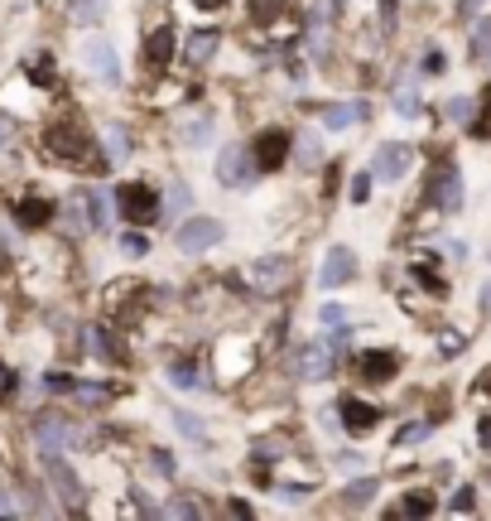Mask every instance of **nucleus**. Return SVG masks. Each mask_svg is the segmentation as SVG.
<instances>
[{
	"label": "nucleus",
	"mask_w": 491,
	"mask_h": 521,
	"mask_svg": "<svg viewBox=\"0 0 491 521\" xmlns=\"http://www.w3.org/2000/svg\"><path fill=\"white\" fill-rule=\"evenodd\" d=\"M92 140H87V130H82L78 121H53L49 130H44V150H49L53 160H68V164H87L92 155Z\"/></svg>",
	"instance_id": "obj_1"
},
{
	"label": "nucleus",
	"mask_w": 491,
	"mask_h": 521,
	"mask_svg": "<svg viewBox=\"0 0 491 521\" xmlns=\"http://www.w3.org/2000/svg\"><path fill=\"white\" fill-rule=\"evenodd\" d=\"M116 208H121V218L135 222V227H150V222L160 218V198H154V188L140 184V179L116 188Z\"/></svg>",
	"instance_id": "obj_2"
},
{
	"label": "nucleus",
	"mask_w": 491,
	"mask_h": 521,
	"mask_svg": "<svg viewBox=\"0 0 491 521\" xmlns=\"http://www.w3.org/2000/svg\"><path fill=\"white\" fill-rule=\"evenodd\" d=\"M424 203H438L443 212H458L462 208V170L448 160L434 164V174H429V188H424Z\"/></svg>",
	"instance_id": "obj_3"
},
{
	"label": "nucleus",
	"mask_w": 491,
	"mask_h": 521,
	"mask_svg": "<svg viewBox=\"0 0 491 521\" xmlns=\"http://www.w3.org/2000/svg\"><path fill=\"white\" fill-rule=\"evenodd\" d=\"M414 164V150L405 145V140H386V145H376V155H371V174H376V184H400L405 174H410Z\"/></svg>",
	"instance_id": "obj_4"
},
{
	"label": "nucleus",
	"mask_w": 491,
	"mask_h": 521,
	"mask_svg": "<svg viewBox=\"0 0 491 521\" xmlns=\"http://www.w3.org/2000/svg\"><path fill=\"white\" fill-rule=\"evenodd\" d=\"M226 236V227L217 218H184L178 222V232H174V242H178V252L184 256H198V252H208V246H217Z\"/></svg>",
	"instance_id": "obj_5"
},
{
	"label": "nucleus",
	"mask_w": 491,
	"mask_h": 521,
	"mask_svg": "<svg viewBox=\"0 0 491 521\" xmlns=\"http://www.w3.org/2000/svg\"><path fill=\"white\" fill-rule=\"evenodd\" d=\"M82 63H87V73L97 78V82H106V87H116V82H121V58H116V49H111V39H106V34H92V39L82 44Z\"/></svg>",
	"instance_id": "obj_6"
},
{
	"label": "nucleus",
	"mask_w": 491,
	"mask_h": 521,
	"mask_svg": "<svg viewBox=\"0 0 491 521\" xmlns=\"http://www.w3.org/2000/svg\"><path fill=\"white\" fill-rule=\"evenodd\" d=\"M352 372H356V382H366V386H386V382H395V372H400V358H395V352H381V348H366L352 358Z\"/></svg>",
	"instance_id": "obj_7"
},
{
	"label": "nucleus",
	"mask_w": 491,
	"mask_h": 521,
	"mask_svg": "<svg viewBox=\"0 0 491 521\" xmlns=\"http://www.w3.org/2000/svg\"><path fill=\"white\" fill-rule=\"evenodd\" d=\"M217 179H222V188H250V179H256V155L246 145H226L217 155Z\"/></svg>",
	"instance_id": "obj_8"
},
{
	"label": "nucleus",
	"mask_w": 491,
	"mask_h": 521,
	"mask_svg": "<svg viewBox=\"0 0 491 521\" xmlns=\"http://www.w3.org/2000/svg\"><path fill=\"white\" fill-rule=\"evenodd\" d=\"M44 473H49L58 502H63L68 512H82V483H78V473L68 468V459L63 454H44Z\"/></svg>",
	"instance_id": "obj_9"
},
{
	"label": "nucleus",
	"mask_w": 491,
	"mask_h": 521,
	"mask_svg": "<svg viewBox=\"0 0 491 521\" xmlns=\"http://www.w3.org/2000/svg\"><path fill=\"white\" fill-rule=\"evenodd\" d=\"M332 362H338V352L328 348V338H314V343H304V348H299L294 372L304 376V382H328V376H332Z\"/></svg>",
	"instance_id": "obj_10"
},
{
	"label": "nucleus",
	"mask_w": 491,
	"mask_h": 521,
	"mask_svg": "<svg viewBox=\"0 0 491 521\" xmlns=\"http://www.w3.org/2000/svg\"><path fill=\"white\" fill-rule=\"evenodd\" d=\"M250 155H256V164L260 170H280L284 160L294 155V140H290V130L284 126H266L256 136V150H250Z\"/></svg>",
	"instance_id": "obj_11"
},
{
	"label": "nucleus",
	"mask_w": 491,
	"mask_h": 521,
	"mask_svg": "<svg viewBox=\"0 0 491 521\" xmlns=\"http://www.w3.org/2000/svg\"><path fill=\"white\" fill-rule=\"evenodd\" d=\"M347 280H356V252L352 246H332L328 260H323V270H318V285L338 290V285H347Z\"/></svg>",
	"instance_id": "obj_12"
},
{
	"label": "nucleus",
	"mask_w": 491,
	"mask_h": 521,
	"mask_svg": "<svg viewBox=\"0 0 491 521\" xmlns=\"http://www.w3.org/2000/svg\"><path fill=\"white\" fill-rule=\"evenodd\" d=\"M34 440H39V454H63V444H73L78 430L63 416H39L34 420Z\"/></svg>",
	"instance_id": "obj_13"
},
{
	"label": "nucleus",
	"mask_w": 491,
	"mask_h": 521,
	"mask_svg": "<svg viewBox=\"0 0 491 521\" xmlns=\"http://www.w3.org/2000/svg\"><path fill=\"white\" fill-rule=\"evenodd\" d=\"M250 280H256V290H266V294L284 290V285H290V260H284V256H260V260H250Z\"/></svg>",
	"instance_id": "obj_14"
},
{
	"label": "nucleus",
	"mask_w": 491,
	"mask_h": 521,
	"mask_svg": "<svg viewBox=\"0 0 491 521\" xmlns=\"http://www.w3.org/2000/svg\"><path fill=\"white\" fill-rule=\"evenodd\" d=\"M217 49H222V29H212V25L193 29V34H188V44H184V63L188 68H208Z\"/></svg>",
	"instance_id": "obj_15"
},
{
	"label": "nucleus",
	"mask_w": 491,
	"mask_h": 521,
	"mask_svg": "<svg viewBox=\"0 0 491 521\" xmlns=\"http://www.w3.org/2000/svg\"><path fill=\"white\" fill-rule=\"evenodd\" d=\"M174 54H178V39H174V29H169V25L150 29V39H145V63L154 68V73H164V68L174 63Z\"/></svg>",
	"instance_id": "obj_16"
},
{
	"label": "nucleus",
	"mask_w": 491,
	"mask_h": 521,
	"mask_svg": "<svg viewBox=\"0 0 491 521\" xmlns=\"http://www.w3.org/2000/svg\"><path fill=\"white\" fill-rule=\"evenodd\" d=\"M376 420H381V410L371 406V401H356V396H342V425L352 434H366V430H376Z\"/></svg>",
	"instance_id": "obj_17"
},
{
	"label": "nucleus",
	"mask_w": 491,
	"mask_h": 521,
	"mask_svg": "<svg viewBox=\"0 0 491 521\" xmlns=\"http://www.w3.org/2000/svg\"><path fill=\"white\" fill-rule=\"evenodd\" d=\"M15 222H20V227H44V222H53V203H49V198H20V203H15Z\"/></svg>",
	"instance_id": "obj_18"
},
{
	"label": "nucleus",
	"mask_w": 491,
	"mask_h": 521,
	"mask_svg": "<svg viewBox=\"0 0 491 521\" xmlns=\"http://www.w3.org/2000/svg\"><path fill=\"white\" fill-rule=\"evenodd\" d=\"M212 130H217V116H212V112H198L193 121L184 126V145H188V150H202V145L212 140Z\"/></svg>",
	"instance_id": "obj_19"
},
{
	"label": "nucleus",
	"mask_w": 491,
	"mask_h": 521,
	"mask_svg": "<svg viewBox=\"0 0 491 521\" xmlns=\"http://www.w3.org/2000/svg\"><path fill=\"white\" fill-rule=\"evenodd\" d=\"M323 121H328V130H347L356 121H366V102H347V106H328L323 112Z\"/></svg>",
	"instance_id": "obj_20"
},
{
	"label": "nucleus",
	"mask_w": 491,
	"mask_h": 521,
	"mask_svg": "<svg viewBox=\"0 0 491 521\" xmlns=\"http://www.w3.org/2000/svg\"><path fill=\"white\" fill-rule=\"evenodd\" d=\"M376 492H381L376 478H356L352 488L342 492V507H347V512H362V507H371V497H376Z\"/></svg>",
	"instance_id": "obj_21"
},
{
	"label": "nucleus",
	"mask_w": 491,
	"mask_h": 521,
	"mask_svg": "<svg viewBox=\"0 0 491 521\" xmlns=\"http://www.w3.org/2000/svg\"><path fill=\"white\" fill-rule=\"evenodd\" d=\"M395 112H400V116H414V112H419V87H414V73H400V78H395Z\"/></svg>",
	"instance_id": "obj_22"
},
{
	"label": "nucleus",
	"mask_w": 491,
	"mask_h": 521,
	"mask_svg": "<svg viewBox=\"0 0 491 521\" xmlns=\"http://www.w3.org/2000/svg\"><path fill=\"white\" fill-rule=\"evenodd\" d=\"M102 145H106V160L121 164V160L130 155V136H126V126H106V130H102Z\"/></svg>",
	"instance_id": "obj_23"
},
{
	"label": "nucleus",
	"mask_w": 491,
	"mask_h": 521,
	"mask_svg": "<svg viewBox=\"0 0 491 521\" xmlns=\"http://www.w3.org/2000/svg\"><path fill=\"white\" fill-rule=\"evenodd\" d=\"M467 54H472V63H487V58H491V15L477 20L472 39H467Z\"/></svg>",
	"instance_id": "obj_24"
},
{
	"label": "nucleus",
	"mask_w": 491,
	"mask_h": 521,
	"mask_svg": "<svg viewBox=\"0 0 491 521\" xmlns=\"http://www.w3.org/2000/svg\"><path fill=\"white\" fill-rule=\"evenodd\" d=\"M68 15H73V25H97L106 15V0H68Z\"/></svg>",
	"instance_id": "obj_25"
},
{
	"label": "nucleus",
	"mask_w": 491,
	"mask_h": 521,
	"mask_svg": "<svg viewBox=\"0 0 491 521\" xmlns=\"http://www.w3.org/2000/svg\"><path fill=\"white\" fill-rule=\"evenodd\" d=\"M294 160L304 164V170H314V164L323 160V140L314 136V130H308V136H299V140H294Z\"/></svg>",
	"instance_id": "obj_26"
},
{
	"label": "nucleus",
	"mask_w": 491,
	"mask_h": 521,
	"mask_svg": "<svg viewBox=\"0 0 491 521\" xmlns=\"http://www.w3.org/2000/svg\"><path fill=\"white\" fill-rule=\"evenodd\" d=\"M443 116L458 121V126H472L477 121V102L472 97H448V102H443Z\"/></svg>",
	"instance_id": "obj_27"
},
{
	"label": "nucleus",
	"mask_w": 491,
	"mask_h": 521,
	"mask_svg": "<svg viewBox=\"0 0 491 521\" xmlns=\"http://www.w3.org/2000/svg\"><path fill=\"white\" fill-rule=\"evenodd\" d=\"M328 49V20H323V10H314V15H308V54H323Z\"/></svg>",
	"instance_id": "obj_28"
},
{
	"label": "nucleus",
	"mask_w": 491,
	"mask_h": 521,
	"mask_svg": "<svg viewBox=\"0 0 491 521\" xmlns=\"http://www.w3.org/2000/svg\"><path fill=\"white\" fill-rule=\"evenodd\" d=\"M429 434H434V420H410L400 434H395V444H400V449H410V444H424Z\"/></svg>",
	"instance_id": "obj_29"
},
{
	"label": "nucleus",
	"mask_w": 491,
	"mask_h": 521,
	"mask_svg": "<svg viewBox=\"0 0 491 521\" xmlns=\"http://www.w3.org/2000/svg\"><path fill=\"white\" fill-rule=\"evenodd\" d=\"M429 512H434V497L429 492H410L405 507H395V517H429Z\"/></svg>",
	"instance_id": "obj_30"
},
{
	"label": "nucleus",
	"mask_w": 491,
	"mask_h": 521,
	"mask_svg": "<svg viewBox=\"0 0 491 521\" xmlns=\"http://www.w3.org/2000/svg\"><path fill=\"white\" fill-rule=\"evenodd\" d=\"M174 425L188 434V440H198V444H208V425H202L198 416H188V410H174Z\"/></svg>",
	"instance_id": "obj_31"
},
{
	"label": "nucleus",
	"mask_w": 491,
	"mask_h": 521,
	"mask_svg": "<svg viewBox=\"0 0 491 521\" xmlns=\"http://www.w3.org/2000/svg\"><path fill=\"white\" fill-rule=\"evenodd\" d=\"M73 396L82 401V406H102V401H111V386H97V382H78Z\"/></svg>",
	"instance_id": "obj_32"
},
{
	"label": "nucleus",
	"mask_w": 491,
	"mask_h": 521,
	"mask_svg": "<svg viewBox=\"0 0 491 521\" xmlns=\"http://www.w3.org/2000/svg\"><path fill=\"white\" fill-rule=\"evenodd\" d=\"M188 208H193V194H188V184H174V188H169V218H188Z\"/></svg>",
	"instance_id": "obj_33"
},
{
	"label": "nucleus",
	"mask_w": 491,
	"mask_h": 521,
	"mask_svg": "<svg viewBox=\"0 0 491 521\" xmlns=\"http://www.w3.org/2000/svg\"><path fill=\"white\" fill-rule=\"evenodd\" d=\"M169 382H174L178 391H198V386H202V376H198V372H193V367H188V362H174Z\"/></svg>",
	"instance_id": "obj_34"
},
{
	"label": "nucleus",
	"mask_w": 491,
	"mask_h": 521,
	"mask_svg": "<svg viewBox=\"0 0 491 521\" xmlns=\"http://www.w3.org/2000/svg\"><path fill=\"white\" fill-rule=\"evenodd\" d=\"M280 10H284V0H250V20H256V25H270Z\"/></svg>",
	"instance_id": "obj_35"
},
{
	"label": "nucleus",
	"mask_w": 491,
	"mask_h": 521,
	"mask_svg": "<svg viewBox=\"0 0 491 521\" xmlns=\"http://www.w3.org/2000/svg\"><path fill=\"white\" fill-rule=\"evenodd\" d=\"M284 449H290V440H284V434H270V440L256 444V459H266L270 464V459H284Z\"/></svg>",
	"instance_id": "obj_36"
},
{
	"label": "nucleus",
	"mask_w": 491,
	"mask_h": 521,
	"mask_svg": "<svg viewBox=\"0 0 491 521\" xmlns=\"http://www.w3.org/2000/svg\"><path fill=\"white\" fill-rule=\"evenodd\" d=\"M332 464H338V473H362V468H366V454H356V449H342V454H332Z\"/></svg>",
	"instance_id": "obj_37"
},
{
	"label": "nucleus",
	"mask_w": 491,
	"mask_h": 521,
	"mask_svg": "<svg viewBox=\"0 0 491 521\" xmlns=\"http://www.w3.org/2000/svg\"><path fill=\"white\" fill-rule=\"evenodd\" d=\"M29 78L39 82V87H53V82H58V73H53V63H49V58H39V63L29 68Z\"/></svg>",
	"instance_id": "obj_38"
},
{
	"label": "nucleus",
	"mask_w": 491,
	"mask_h": 521,
	"mask_svg": "<svg viewBox=\"0 0 491 521\" xmlns=\"http://www.w3.org/2000/svg\"><path fill=\"white\" fill-rule=\"evenodd\" d=\"M371 184H376V174H356V179H352V203H366V198H371Z\"/></svg>",
	"instance_id": "obj_39"
},
{
	"label": "nucleus",
	"mask_w": 491,
	"mask_h": 521,
	"mask_svg": "<svg viewBox=\"0 0 491 521\" xmlns=\"http://www.w3.org/2000/svg\"><path fill=\"white\" fill-rule=\"evenodd\" d=\"M121 252H126V256H145V252H150V242H145L140 232H126V236H121Z\"/></svg>",
	"instance_id": "obj_40"
},
{
	"label": "nucleus",
	"mask_w": 491,
	"mask_h": 521,
	"mask_svg": "<svg viewBox=\"0 0 491 521\" xmlns=\"http://www.w3.org/2000/svg\"><path fill=\"white\" fill-rule=\"evenodd\" d=\"M376 20H381V34H395V0H381Z\"/></svg>",
	"instance_id": "obj_41"
},
{
	"label": "nucleus",
	"mask_w": 491,
	"mask_h": 521,
	"mask_svg": "<svg viewBox=\"0 0 491 521\" xmlns=\"http://www.w3.org/2000/svg\"><path fill=\"white\" fill-rule=\"evenodd\" d=\"M164 512H169V517H198V502H193V497H174Z\"/></svg>",
	"instance_id": "obj_42"
},
{
	"label": "nucleus",
	"mask_w": 491,
	"mask_h": 521,
	"mask_svg": "<svg viewBox=\"0 0 491 521\" xmlns=\"http://www.w3.org/2000/svg\"><path fill=\"white\" fill-rule=\"evenodd\" d=\"M92 352H97V358H116V343L102 334V328H92Z\"/></svg>",
	"instance_id": "obj_43"
},
{
	"label": "nucleus",
	"mask_w": 491,
	"mask_h": 521,
	"mask_svg": "<svg viewBox=\"0 0 491 521\" xmlns=\"http://www.w3.org/2000/svg\"><path fill=\"white\" fill-rule=\"evenodd\" d=\"M448 512H472V488H458V492H453Z\"/></svg>",
	"instance_id": "obj_44"
},
{
	"label": "nucleus",
	"mask_w": 491,
	"mask_h": 521,
	"mask_svg": "<svg viewBox=\"0 0 491 521\" xmlns=\"http://www.w3.org/2000/svg\"><path fill=\"white\" fill-rule=\"evenodd\" d=\"M424 73H429V78H438V73H443V54H438V49H429V54H424Z\"/></svg>",
	"instance_id": "obj_45"
},
{
	"label": "nucleus",
	"mask_w": 491,
	"mask_h": 521,
	"mask_svg": "<svg viewBox=\"0 0 491 521\" xmlns=\"http://www.w3.org/2000/svg\"><path fill=\"white\" fill-rule=\"evenodd\" d=\"M44 386H49V391H73L78 382H73V376H63V372H49V382H44Z\"/></svg>",
	"instance_id": "obj_46"
},
{
	"label": "nucleus",
	"mask_w": 491,
	"mask_h": 521,
	"mask_svg": "<svg viewBox=\"0 0 491 521\" xmlns=\"http://www.w3.org/2000/svg\"><path fill=\"white\" fill-rule=\"evenodd\" d=\"M482 5H487V0H458V20H472Z\"/></svg>",
	"instance_id": "obj_47"
},
{
	"label": "nucleus",
	"mask_w": 491,
	"mask_h": 521,
	"mask_svg": "<svg viewBox=\"0 0 491 521\" xmlns=\"http://www.w3.org/2000/svg\"><path fill=\"white\" fill-rule=\"evenodd\" d=\"M10 140H15V121H10V116H0V150H5Z\"/></svg>",
	"instance_id": "obj_48"
},
{
	"label": "nucleus",
	"mask_w": 491,
	"mask_h": 521,
	"mask_svg": "<svg viewBox=\"0 0 491 521\" xmlns=\"http://www.w3.org/2000/svg\"><path fill=\"white\" fill-rule=\"evenodd\" d=\"M10 391H15V376H10V367H5V362H0V401H5V396H10Z\"/></svg>",
	"instance_id": "obj_49"
},
{
	"label": "nucleus",
	"mask_w": 491,
	"mask_h": 521,
	"mask_svg": "<svg viewBox=\"0 0 491 521\" xmlns=\"http://www.w3.org/2000/svg\"><path fill=\"white\" fill-rule=\"evenodd\" d=\"M462 343H467L462 334H443V352H462Z\"/></svg>",
	"instance_id": "obj_50"
},
{
	"label": "nucleus",
	"mask_w": 491,
	"mask_h": 521,
	"mask_svg": "<svg viewBox=\"0 0 491 521\" xmlns=\"http://www.w3.org/2000/svg\"><path fill=\"white\" fill-rule=\"evenodd\" d=\"M347 338H352L347 328H342V334H328V348H332V352H347Z\"/></svg>",
	"instance_id": "obj_51"
},
{
	"label": "nucleus",
	"mask_w": 491,
	"mask_h": 521,
	"mask_svg": "<svg viewBox=\"0 0 491 521\" xmlns=\"http://www.w3.org/2000/svg\"><path fill=\"white\" fill-rule=\"evenodd\" d=\"M448 260H458V266H462V260H467V242H448Z\"/></svg>",
	"instance_id": "obj_52"
},
{
	"label": "nucleus",
	"mask_w": 491,
	"mask_h": 521,
	"mask_svg": "<svg viewBox=\"0 0 491 521\" xmlns=\"http://www.w3.org/2000/svg\"><path fill=\"white\" fill-rule=\"evenodd\" d=\"M193 5H198V10H222L226 0H193Z\"/></svg>",
	"instance_id": "obj_53"
},
{
	"label": "nucleus",
	"mask_w": 491,
	"mask_h": 521,
	"mask_svg": "<svg viewBox=\"0 0 491 521\" xmlns=\"http://www.w3.org/2000/svg\"><path fill=\"white\" fill-rule=\"evenodd\" d=\"M482 449H491V416L482 420Z\"/></svg>",
	"instance_id": "obj_54"
},
{
	"label": "nucleus",
	"mask_w": 491,
	"mask_h": 521,
	"mask_svg": "<svg viewBox=\"0 0 491 521\" xmlns=\"http://www.w3.org/2000/svg\"><path fill=\"white\" fill-rule=\"evenodd\" d=\"M482 310L491 314V280H487V285H482Z\"/></svg>",
	"instance_id": "obj_55"
},
{
	"label": "nucleus",
	"mask_w": 491,
	"mask_h": 521,
	"mask_svg": "<svg viewBox=\"0 0 491 521\" xmlns=\"http://www.w3.org/2000/svg\"><path fill=\"white\" fill-rule=\"evenodd\" d=\"M482 391H491V367H487V372H482Z\"/></svg>",
	"instance_id": "obj_56"
},
{
	"label": "nucleus",
	"mask_w": 491,
	"mask_h": 521,
	"mask_svg": "<svg viewBox=\"0 0 491 521\" xmlns=\"http://www.w3.org/2000/svg\"><path fill=\"white\" fill-rule=\"evenodd\" d=\"M482 102H487V106H482V112H491V87H487V92H482Z\"/></svg>",
	"instance_id": "obj_57"
}]
</instances>
